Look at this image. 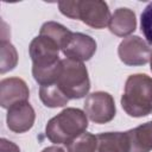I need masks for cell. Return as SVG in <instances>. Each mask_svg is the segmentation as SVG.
I'll list each match as a JSON object with an SVG mask.
<instances>
[{"label": "cell", "instance_id": "1", "mask_svg": "<svg viewBox=\"0 0 152 152\" xmlns=\"http://www.w3.org/2000/svg\"><path fill=\"white\" fill-rule=\"evenodd\" d=\"M87 127V114L80 108L69 107L48 121L45 135L55 145H68L78 135L83 134Z\"/></svg>", "mask_w": 152, "mask_h": 152}, {"label": "cell", "instance_id": "2", "mask_svg": "<svg viewBox=\"0 0 152 152\" xmlns=\"http://www.w3.org/2000/svg\"><path fill=\"white\" fill-rule=\"evenodd\" d=\"M121 107L133 118L150 115L152 113V78L146 74L128 76L121 96Z\"/></svg>", "mask_w": 152, "mask_h": 152}, {"label": "cell", "instance_id": "3", "mask_svg": "<svg viewBox=\"0 0 152 152\" xmlns=\"http://www.w3.org/2000/svg\"><path fill=\"white\" fill-rule=\"evenodd\" d=\"M56 84L69 97V100L82 99L88 95L90 80L83 62L69 58L62 59V69Z\"/></svg>", "mask_w": 152, "mask_h": 152}, {"label": "cell", "instance_id": "4", "mask_svg": "<svg viewBox=\"0 0 152 152\" xmlns=\"http://www.w3.org/2000/svg\"><path fill=\"white\" fill-rule=\"evenodd\" d=\"M84 113L95 124H107L115 116L116 108L113 96L106 91H94L86 97Z\"/></svg>", "mask_w": 152, "mask_h": 152}, {"label": "cell", "instance_id": "5", "mask_svg": "<svg viewBox=\"0 0 152 152\" xmlns=\"http://www.w3.org/2000/svg\"><path fill=\"white\" fill-rule=\"evenodd\" d=\"M118 55L120 61L126 65H145L152 58V48L139 36H129L124 38L119 44Z\"/></svg>", "mask_w": 152, "mask_h": 152}, {"label": "cell", "instance_id": "6", "mask_svg": "<svg viewBox=\"0 0 152 152\" xmlns=\"http://www.w3.org/2000/svg\"><path fill=\"white\" fill-rule=\"evenodd\" d=\"M59 46L45 36L34 37L28 46V53L32 61V68H50L61 62Z\"/></svg>", "mask_w": 152, "mask_h": 152}, {"label": "cell", "instance_id": "7", "mask_svg": "<svg viewBox=\"0 0 152 152\" xmlns=\"http://www.w3.org/2000/svg\"><path fill=\"white\" fill-rule=\"evenodd\" d=\"M110 11L107 2L102 0H78V20L94 28L108 26Z\"/></svg>", "mask_w": 152, "mask_h": 152}, {"label": "cell", "instance_id": "8", "mask_svg": "<svg viewBox=\"0 0 152 152\" xmlns=\"http://www.w3.org/2000/svg\"><path fill=\"white\" fill-rule=\"evenodd\" d=\"M30 97V89L26 82L19 77L4 78L0 82V104L8 109L14 104L26 102Z\"/></svg>", "mask_w": 152, "mask_h": 152}, {"label": "cell", "instance_id": "9", "mask_svg": "<svg viewBox=\"0 0 152 152\" xmlns=\"http://www.w3.org/2000/svg\"><path fill=\"white\" fill-rule=\"evenodd\" d=\"M96 46V42L93 37L81 32H72L70 40L62 50V52L65 58L84 62L89 61L95 55Z\"/></svg>", "mask_w": 152, "mask_h": 152}, {"label": "cell", "instance_id": "10", "mask_svg": "<svg viewBox=\"0 0 152 152\" xmlns=\"http://www.w3.org/2000/svg\"><path fill=\"white\" fill-rule=\"evenodd\" d=\"M34 120L36 113L28 101L14 104L7 109L6 124L10 131L14 133H25L30 131L34 124Z\"/></svg>", "mask_w": 152, "mask_h": 152}, {"label": "cell", "instance_id": "11", "mask_svg": "<svg viewBox=\"0 0 152 152\" xmlns=\"http://www.w3.org/2000/svg\"><path fill=\"white\" fill-rule=\"evenodd\" d=\"M109 31L118 37H129L137 28L135 13L126 7H120L114 11L108 24Z\"/></svg>", "mask_w": 152, "mask_h": 152}, {"label": "cell", "instance_id": "12", "mask_svg": "<svg viewBox=\"0 0 152 152\" xmlns=\"http://www.w3.org/2000/svg\"><path fill=\"white\" fill-rule=\"evenodd\" d=\"M95 152H129L126 132H106L96 135Z\"/></svg>", "mask_w": 152, "mask_h": 152}, {"label": "cell", "instance_id": "13", "mask_svg": "<svg viewBox=\"0 0 152 152\" xmlns=\"http://www.w3.org/2000/svg\"><path fill=\"white\" fill-rule=\"evenodd\" d=\"M129 141V152L152 151V120L126 132Z\"/></svg>", "mask_w": 152, "mask_h": 152}, {"label": "cell", "instance_id": "14", "mask_svg": "<svg viewBox=\"0 0 152 152\" xmlns=\"http://www.w3.org/2000/svg\"><path fill=\"white\" fill-rule=\"evenodd\" d=\"M39 34L52 39L59 46V49L63 50L66 46L68 42L70 40V38L72 36V32L69 28H66L64 25L59 24V23L46 21V23H44L42 25Z\"/></svg>", "mask_w": 152, "mask_h": 152}, {"label": "cell", "instance_id": "15", "mask_svg": "<svg viewBox=\"0 0 152 152\" xmlns=\"http://www.w3.org/2000/svg\"><path fill=\"white\" fill-rule=\"evenodd\" d=\"M39 99L43 104L49 108L64 107L69 102V97L62 91V89L56 83L49 86H40Z\"/></svg>", "mask_w": 152, "mask_h": 152}, {"label": "cell", "instance_id": "16", "mask_svg": "<svg viewBox=\"0 0 152 152\" xmlns=\"http://www.w3.org/2000/svg\"><path fill=\"white\" fill-rule=\"evenodd\" d=\"M18 63V53L15 48L6 38H1L0 43V74L13 70Z\"/></svg>", "mask_w": 152, "mask_h": 152}, {"label": "cell", "instance_id": "17", "mask_svg": "<svg viewBox=\"0 0 152 152\" xmlns=\"http://www.w3.org/2000/svg\"><path fill=\"white\" fill-rule=\"evenodd\" d=\"M66 146V152H95L96 150V135L84 132L76 139L70 141Z\"/></svg>", "mask_w": 152, "mask_h": 152}, {"label": "cell", "instance_id": "18", "mask_svg": "<svg viewBox=\"0 0 152 152\" xmlns=\"http://www.w3.org/2000/svg\"><path fill=\"white\" fill-rule=\"evenodd\" d=\"M140 27L146 38V42L152 45V2H150L141 13Z\"/></svg>", "mask_w": 152, "mask_h": 152}, {"label": "cell", "instance_id": "19", "mask_svg": "<svg viewBox=\"0 0 152 152\" xmlns=\"http://www.w3.org/2000/svg\"><path fill=\"white\" fill-rule=\"evenodd\" d=\"M58 8L63 15L70 19H78V0L59 1Z\"/></svg>", "mask_w": 152, "mask_h": 152}, {"label": "cell", "instance_id": "20", "mask_svg": "<svg viewBox=\"0 0 152 152\" xmlns=\"http://www.w3.org/2000/svg\"><path fill=\"white\" fill-rule=\"evenodd\" d=\"M0 151L1 152H20V148L18 145H15L14 142L1 138L0 140Z\"/></svg>", "mask_w": 152, "mask_h": 152}, {"label": "cell", "instance_id": "21", "mask_svg": "<svg viewBox=\"0 0 152 152\" xmlns=\"http://www.w3.org/2000/svg\"><path fill=\"white\" fill-rule=\"evenodd\" d=\"M42 152H66L64 148H62V147H59L58 145H52V146H48V147H45Z\"/></svg>", "mask_w": 152, "mask_h": 152}, {"label": "cell", "instance_id": "22", "mask_svg": "<svg viewBox=\"0 0 152 152\" xmlns=\"http://www.w3.org/2000/svg\"><path fill=\"white\" fill-rule=\"evenodd\" d=\"M150 65H151V71H152V58H151V61H150Z\"/></svg>", "mask_w": 152, "mask_h": 152}]
</instances>
